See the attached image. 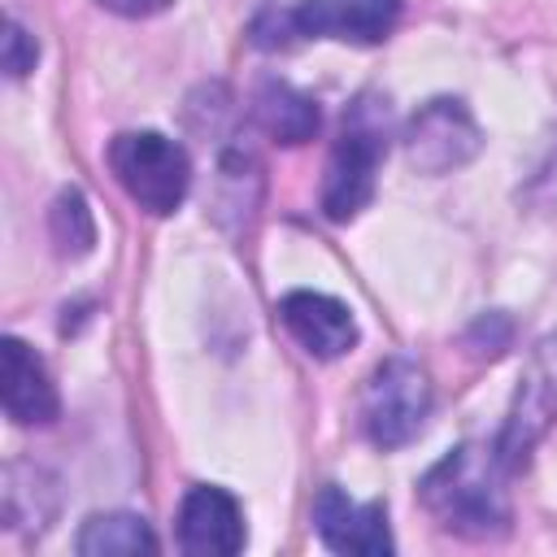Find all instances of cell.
Returning <instances> with one entry per match:
<instances>
[{
	"label": "cell",
	"mask_w": 557,
	"mask_h": 557,
	"mask_svg": "<svg viewBox=\"0 0 557 557\" xmlns=\"http://www.w3.org/2000/svg\"><path fill=\"white\" fill-rule=\"evenodd\" d=\"M509 466L500 461L496 448L483 444H457L448 457H440L422 483L418 496L426 513L466 540H492L509 531V492H505Z\"/></svg>",
	"instance_id": "cell-1"
},
{
	"label": "cell",
	"mask_w": 557,
	"mask_h": 557,
	"mask_svg": "<svg viewBox=\"0 0 557 557\" xmlns=\"http://www.w3.org/2000/svg\"><path fill=\"white\" fill-rule=\"evenodd\" d=\"M383 148H387V109L361 96L344 117V131L331 148L326 178H322V213L331 222H352L374 200Z\"/></svg>",
	"instance_id": "cell-2"
},
{
	"label": "cell",
	"mask_w": 557,
	"mask_h": 557,
	"mask_svg": "<svg viewBox=\"0 0 557 557\" xmlns=\"http://www.w3.org/2000/svg\"><path fill=\"white\" fill-rule=\"evenodd\" d=\"M109 170L122 191L152 218H170L191 187V161L183 144L161 131H122L109 139Z\"/></svg>",
	"instance_id": "cell-3"
},
{
	"label": "cell",
	"mask_w": 557,
	"mask_h": 557,
	"mask_svg": "<svg viewBox=\"0 0 557 557\" xmlns=\"http://www.w3.org/2000/svg\"><path fill=\"white\" fill-rule=\"evenodd\" d=\"M426 413H431L426 374L405 357H387L366 383V400H361L366 435L379 448H400L422 431Z\"/></svg>",
	"instance_id": "cell-4"
},
{
	"label": "cell",
	"mask_w": 557,
	"mask_h": 557,
	"mask_svg": "<svg viewBox=\"0 0 557 557\" xmlns=\"http://www.w3.org/2000/svg\"><path fill=\"white\" fill-rule=\"evenodd\" d=\"M483 135H479V122L470 117V109L453 96H440V100H426L409 131H405V157L413 170L422 174H448L457 165H466L474 152H479Z\"/></svg>",
	"instance_id": "cell-5"
},
{
	"label": "cell",
	"mask_w": 557,
	"mask_h": 557,
	"mask_svg": "<svg viewBox=\"0 0 557 557\" xmlns=\"http://www.w3.org/2000/svg\"><path fill=\"white\" fill-rule=\"evenodd\" d=\"M553 422H557V335H548V339L535 348L531 370H527V379H522V387H518V396H513L509 422H505V431H500V440H496V453H500V461L509 466V474L527 466L535 440H540Z\"/></svg>",
	"instance_id": "cell-6"
},
{
	"label": "cell",
	"mask_w": 557,
	"mask_h": 557,
	"mask_svg": "<svg viewBox=\"0 0 557 557\" xmlns=\"http://www.w3.org/2000/svg\"><path fill=\"white\" fill-rule=\"evenodd\" d=\"M248 544L244 509L226 487L196 483L178 505V548L187 557H235Z\"/></svg>",
	"instance_id": "cell-7"
},
{
	"label": "cell",
	"mask_w": 557,
	"mask_h": 557,
	"mask_svg": "<svg viewBox=\"0 0 557 557\" xmlns=\"http://www.w3.org/2000/svg\"><path fill=\"white\" fill-rule=\"evenodd\" d=\"M400 22V0H300L287 30L339 44H383Z\"/></svg>",
	"instance_id": "cell-8"
},
{
	"label": "cell",
	"mask_w": 557,
	"mask_h": 557,
	"mask_svg": "<svg viewBox=\"0 0 557 557\" xmlns=\"http://www.w3.org/2000/svg\"><path fill=\"white\" fill-rule=\"evenodd\" d=\"M313 527L322 535L326 548L335 553H348V557H387L396 544H392V531H387V509L383 500H348L344 487L326 483L313 500Z\"/></svg>",
	"instance_id": "cell-9"
},
{
	"label": "cell",
	"mask_w": 557,
	"mask_h": 557,
	"mask_svg": "<svg viewBox=\"0 0 557 557\" xmlns=\"http://www.w3.org/2000/svg\"><path fill=\"white\" fill-rule=\"evenodd\" d=\"M278 322L318 361H335L357 344V322L348 305L326 292H287L278 300Z\"/></svg>",
	"instance_id": "cell-10"
},
{
	"label": "cell",
	"mask_w": 557,
	"mask_h": 557,
	"mask_svg": "<svg viewBox=\"0 0 557 557\" xmlns=\"http://www.w3.org/2000/svg\"><path fill=\"white\" fill-rule=\"evenodd\" d=\"M0 361H4V413L17 426H48L61 413V400H57V383L44 357L26 339L4 335Z\"/></svg>",
	"instance_id": "cell-11"
},
{
	"label": "cell",
	"mask_w": 557,
	"mask_h": 557,
	"mask_svg": "<svg viewBox=\"0 0 557 557\" xmlns=\"http://www.w3.org/2000/svg\"><path fill=\"white\" fill-rule=\"evenodd\" d=\"M252 122L274 139V144H305L318 135L322 113L318 100L305 96L300 87L283 83V78H265L252 91Z\"/></svg>",
	"instance_id": "cell-12"
},
{
	"label": "cell",
	"mask_w": 557,
	"mask_h": 557,
	"mask_svg": "<svg viewBox=\"0 0 557 557\" xmlns=\"http://www.w3.org/2000/svg\"><path fill=\"white\" fill-rule=\"evenodd\" d=\"M74 548L83 557H139V553H157V535L139 513H91Z\"/></svg>",
	"instance_id": "cell-13"
},
{
	"label": "cell",
	"mask_w": 557,
	"mask_h": 557,
	"mask_svg": "<svg viewBox=\"0 0 557 557\" xmlns=\"http://www.w3.org/2000/svg\"><path fill=\"white\" fill-rule=\"evenodd\" d=\"M48 235H52L57 252H61V257H70V261H78V257H87V252H91V244H96V218H91L87 196H83L78 187H65V191L52 200Z\"/></svg>",
	"instance_id": "cell-14"
},
{
	"label": "cell",
	"mask_w": 557,
	"mask_h": 557,
	"mask_svg": "<svg viewBox=\"0 0 557 557\" xmlns=\"http://www.w3.org/2000/svg\"><path fill=\"white\" fill-rule=\"evenodd\" d=\"M0 57H4V74L9 78H26L30 70H35V61H39V44H35V35H26L13 17L4 22V48H0Z\"/></svg>",
	"instance_id": "cell-15"
},
{
	"label": "cell",
	"mask_w": 557,
	"mask_h": 557,
	"mask_svg": "<svg viewBox=\"0 0 557 557\" xmlns=\"http://www.w3.org/2000/svg\"><path fill=\"white\" fill-rule=\"evenodd\" d=\"M100 9H109V13H117V17H157V13H165L174 0H96Z\"/></svg>",
	"instance_id": "cell-16"
}]
</instances>
